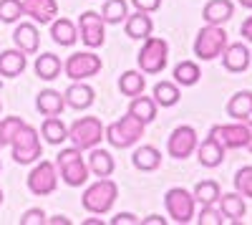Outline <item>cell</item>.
<instances>
[{
	"instance_id": "cell-20",
	"label": "cell",
	"mask_w": 252,
	"mask_h": 225,
	"mask_svg": "<svg viewBox=\"0 0 252 225\" xmlns=\"http://www.w3.org/2000/svg\"><path fill=\"white\" fill-rule=\"evenodd\" d=\"M28 69V58L20 48H8V51H0V76L5 78H18Z\"/></svg>"
},
{
	"instance_id": "cell-34",
	"label": "cell",
	"mask_w": 252,
	"mask_h": 225,
	"mask_svg": "<svg viewBox=\"0 0 252 225\" xmlns=\"http://www.w3.org/2000/svg\"><path fill=\"white\" fill-rule=\"evenodd\" d=\"M199 78H202V71H199L197 61H182V64L174 66V84L177 86H194V84H199Z\"/></svg>"
},
{
	"instance_id": "cell-38",
	"label": "cell",
	"mask_w": 252,
	"mask_h": 225,
	"mask_svg": "<svg viewBox=\"0 0 252 225\" xmlns=\"http://www.w3.org/2000/svg\"><path fill=\"white\" fill-rule=\"evenodd\" d=\"M194 218H197L199 225H222L224 223L220 208H215V205H202V210L194 213Z\"/></svg>"
},
{
	"instance_id": "cell-16",
	"label": "cell",
	"mask_w": 252,
	"mask_h": 225,
	"mask_svg": "<svg viewBox=\"0 0 252 225\" xmlns=\"http://www.w3.org/2000/svg\"><path fill=\"white\" fill-rule=\"evenodd\" d=\"M20 3H23V15H31L33 23L48 26L53 18H58L56 0H20Z\"/></svg>"
},
{
	"instance_id": "cell-26",
	"label": "cell",
	"mask_w": 252,
	"mask_h": 225,
	"mask_svg": "<svg viewBox=\"0 0 252 225\" xmlns=\"http://www.w3.org/2000/svg\"><path fill=\"white\" fill-rule=\"evenodd\" d=\"M89 152H91V154H89V159H86L89 172H91V175H96V177H111V175H114V170H116V162H114L111 152L98 150V147H94V150H89Z\"/></svg>"
},
{
	"instance_id": "cell-1",
	"label": "cell",
	"mask_w": 252,
	"mask_h": 225,
	"mask_svg": "<svg viewBox=\"0 0 252 225\" xmlns=\"http://www.w3.org/2000/svg\"><path fill=\"white\" fill-rule=\"evenodd\" d=\"M119 197V185L111 180V177H98L94 185H89L81 195V202H83V210L91 213V215H106L111 213L114 202Z\"/></svg>"
},
{
	"instance_id": "cell-33",
	"label": "cell",
	"mask_w": 252,
	"mask_h": 225,
	"mask_svg": "<svg viewBox=\"0 0 252 225\" xmlns=\"http://www.w3.org/2000/svg\"><path fill=\"white\" fill-rule=\"evenodd\" d=\"M98 15L103 18L106 26H121L126 20V15H129V3L126 0H106Z\"/></svg>"
},
{
	"instance_id": "cell-14",
	"label": "cell",
	"mask_w": 252,
	"mask_h": 225,
	"mask_svg": "<svg viewBox=\"0 0 252 225\" xmlns=\"http://www.w3.org/2000/svg\"><path fill=\"white\" fill-rule=\"evenodd\" d=\"M220 58H222V66L229 74H245L252 64V53L247 51L245 43H227Z\"/></svg>"
},
{
	"instance_id": "cell-5",
	"label": "cell",
	"mask_w": 252,
	"mask_h": 225,
	"mask_svg": "<svg viewBox=\"0 0 252 225\" xmlns=\"http://www.w3.org/2000/svg\"><path fill=\"white\" fill-rule=\"evenodd\" d=\"M13 150V159L18 162V165H33V162H38L40 157H43V145H40V134L35 127L31 124H23L15 137L10 139V145Z\"/></svg>"
},
{
	"instance_id": "cell-44",
	"label": "cell",
	"mask_w": 252,
	"mask_h": 225,
	"mask_svg": "<svg viewBox=\"0 0 252 225\" xmlns=\"http://www.w3.org/2000/svg\"><path fill=\"white\" fill-rule=\"evenodd\" d=\"M139 225H166V218H161V215H149V218H141Z\"/></svg>"
},
{
	"instance_id": "cell-15",
	"label": "cell",
	"mask_w": 252,
	"mask_h": 225,
	"mask_svg": "<svg viewBox=\"0 0 252 225\" xmlns=\"http://www.w3.org/2000/svg\"><path fill=\"white\" fill-rule=\"evenodd\" d=\"M197 162L202 167H207V170H215V167H220L222 162H224V154H227V150L220 145V142L209 134L207 139H202V142H197Z\"/></svg>"
},
{
	"instance_id": "cell-39",
	"label": "cell",
	"mask_w": 252,
	"mask_h": 225,
	"mask_svg": "<svg viewBox=\"0 0 252 225\" xmlns=\"http://www.w3.org/2000/svg\"><path fill=\"white\" fill-rule=\"evenodd\" d=\"M26 121L20 119V116H5V119H0V129H3V134H5V139H8V145H10V139L15 137V132L23 127Z\"/></svg>"
},
{
	"instance_id": "cell-21",
	"label": "cell",
	"mask_w": 252,
	"mask_h": 225,
	"mask_svg": "<svg viewBox=\"0 0 252 225\" xmlns=\"http://www.w3.org/2000/svg\"><path fill=\"white\" fill-rule=\"evenodd\" d=\"M220 213L227 223H242V218L247 215V202L240 192H227L220 195Z\"/></svg>"
},
{
	"instance_id": "cell-12",
	"label": "cell",
	"mask_w": 252,
	"mask_h": 225,
	"mask_svg": "<svg viewBox=\"0 0 252 225\" xmlns=\"http://www.w3.org/2000/svg\"><path fill=\"white\" fill-rule=\"evenodd\" d=\"M28 190L35 195V197H46V195H53L56 188H58V170L53 162L48 159H40L38 165L28 172Z\"/></svg>"
},
{
	"instance_id": "cell-41",
	"label": "cell",
	"mask_w": 252,
	"mask_h": 225,
	"mask_svg": "<svg viewBox=\"0 0 252 225\" xmlns=\"http://www.w3.org/2000/svg\"><path fill=\"white\" fill-rule=\"evenodd\" d=\"M131 5L136 8V10H141V13H157L159 8H161V0H131Z\"/></svg>"
},
{
	"instance_id": "cell-2",
	"label": "cell",
	"mask_w": 252,
	"mask_h": 225,
	"mask_svg": "<svg viewBox=\"0 0 252 225\" xmlns=\"http://www.w3.org/2000/svg\"><path fill=\"white\" fill-rule=\"evenodd\" d=\"M56 170H58V177L66 182L68 188H81L89 182V165L86 159L81 157V150L78 147H68V150H61L56 154Z\"/></svg>"
},
{
	"instance_id": "cell-35",
	"label": "cell",
	"mask_w": 252,
	"mask_h": 225,
	"mask_svg": "<svg viewBox=\"0 0 252 225\" xmlns=\"http://www.w3.org/2000/svg\"><path fill=\"white\" fill-rule=\"evenodd\" d=\"M144 86H146L144 74H141V71H134V69H131V71H124L121 78H119V91H121L124 96H129V99L144 94Z\"/></svg>"
},
{
	"instance_id": "cell-30",
	"label": "cell",
	"mask_w": 252,
	"mask_h": 225,
	"mask_svg": "<svg viewBox=\"0 0 252 225\" xmlns=\"http://www.w3.org/2000/svg\"><path fill=\"white\" fill-rule=\"evenodd\" d=\"M152 99L157 101V107L169 109V107H177V104H179L182 94H179V86L174 84V81H159V84L154 86Z\"/></svg>"
},
{
	"instance_id": "cell-43",
	"label": "cell",
	"mask_w": 252,
	"mask_h": 225,
	"mask_svg": "<svg viewBox=\"0 0 252 225\" xmlns=\"http://www.w3.org/2000/svg\"><path fill=\"white\" fill-rule=\"evenodd\" d=\"M240 33H242V38L245 40H250V43H252V15L245 20V23L240 26Z\"/></svg>"
},
{
	"instance_id": "cell-49",
	"label": "cell",
	"mask_w": 252,
	"mask_h": 225,
	"mask_svg": "<svg viewBox=\"0 0 252 225\" xmlns=\"http://www.w3.org/2000/svg\"><path fill=\"white\" fill-rule=\"evenodd\" d=\"M3 200H5V195H3V190H0V205H3Z\"/></svg>"
},
{
	"instance_id": "cell-4",
	"label": "cell",
	"mask_w": 252,
	"mask_h": 225,
	"mask_svg": "<svg viewBox=\"0 0 252 225\" xmlns=\"http://www.w3.org/2000/svg\"><path fill=\"white\" fill-rule=\"evenodd\" d=\"M166 61H169V43L164 38H157V36L144 38L141 51L136 56L139 71L144 76H157L166 69Z\"/></svg>"
},
{
	"instance_id": "cell-40",
	"label": "cell",
	"mask_w": 252,
	"mask_h": 225,
	"mask_svg": "<svg viewBox=\"0 0 252 225\" xmlns=\"http://www.w3.org/2000/svg\"><path fill=\"white\" fill-rule=\"evenodd\" d=\"M46 223V213L43 208H31L23 213V218H20V225H43Z\"/></svg>"
},
{
	"instance_id": "cell-27",
	"label": "cell",
	"mask_w": 252,
	"mask_h": 225,
	"mask_svg": "<svg viewBox=\"0 0 252 225\" xmlns=\"http://www.w3.org/2000/svg\"><path fill=\"white\" fill-rule=\"evenodd\" d=\"M33 69H35V76H38V78H43V81H53V78H58V76H61L63 64H61V58H58L56 53H40V56L35 58Z\"/></svg>"
},
{
	"instance_id": "cell-28",
	"label": "cell",
	"mask_w": 252,
	"mask_h": 225,
	"mask_svg": "<svg viewBox=\"0 0 252 225\" xmlns=\"http://www.w3.org/2000/svg\"><path fill=\"white\" fill-rule=\"evenodd\" d=\"M40 137H43L48 145L58 147V145H63V142L68 139V127L63 124L61 116H46L43 127H40Z\"/></svg>"
},
{
	"instance_id": "cell-36",
	"label": "cell",
	"mask_w": 252,
	"mask_h": 225,
	"mask_svg": "<svg viewBox=\"0 0 252 225\" xmlns=\"http://www.w3.org/2000/svg\"><path fill=\"white\" fill-rule=\"evenodd\" d=\"M23 18V3L20 0H0V23H18Z\"/></svg>"
},
{
	"instance_id": "cell-8",
	"label": "cell",
	"mask_w": 252,
	"mask_h": 225,
	"mask_svg": "<svg viewBox=\"0 0 252 225\" xmlns=\"http://www.w3.org/2000/svg\"><path fill=\"white\" fill-rule=\"evenodd\" d=\"M227 46V33L222 26H204L194 38V56L199 61H215Z\"/></svg>"
},
{
	"instance_id": "cell-31",
	"label": "cell",
	"mask_w": 252,
	"mask_h": 225,
	"mask_svg": "<svg viewBox=\"0 0 252 225\" xmlns=\"http://www.w3.org/2000/svg\"><path fill=\"white\" fill-rule=\"evenodd\" d=\"M220 195H222V188L217 180H199L192 190V197L199 205H217Z\"/></svg>"
},
{
	"instance_id": "cell-10",
	"label": "cell",
	"mask_w": 252,
	"mask_h": 225,
	"mask_svg": "<svg viewBox=\"0 0 252 225\" xmlns=\"http://www.w3.org/2000/svg\"><path fill=\"white\" fill-rule=\"evenodd\" d=\"M164 208L169 213V218L179 225H187L194 220V210H197V202L192 197V192H187L184 188H172L166 190L164 195Z\"/></svg>"
},
{
	"instance_id": "cell-37",
	"label": "cell",
	"mask_w": 252,
	"mask_h": 225,
	"mask_svg": "<svg viewBox=\"0 0 252 225\" xmlns=\"http://www.w3.org/2000/svg\"><path fill=\"white\" fill-rule=\"evenodd\" d=\"M235 192H240L242 197H252V165L237 170V175H235Z\"/></svg>"
},
{
	"instance_id": "cell-45",
	"label": "cell",
	"mask_w": 252,
	"mask_h": 225,
	"mask_svg": "<svg viewBox=\"0 0 252 225\" xmlns=\"http://www.w3.org/2000/svg\"><path fill=\"white\" fill-rule=\"evenodd\" d=\"M48 225H71V220L66 215H53V218H46Z\"/></svg>"
},
{
	"instance_id": "cell-18",
	"label": "cell",
	"mask_w": 252,
	"mask_h": 225,
	"mask_svg": "<svg viewBox=\"0 0 252 225\" xmlns=\"http://www.w3.org/2000/svg\"><path fill=\"white\" fill-rule=\"evenodd\" d=\"M13 43H15V48H20L26 56L38 53V48H40L38 26L35 23H18L15 31H13Z\"/></svg>"
},
{
	"instance_id": "cell-3",
	"label": "cell",
	"mask_w": 252,
	"mask_h": 225,
	"mask_svg": "<svg viewBox=\"0 0 252 225\" xmlns=\"http://www.w3.org/2000/svg\"><path fill=\"white\" fill-rule=\"evenodd\" d=\"M144 129H146L144 121H139L136 116H131L129 112H126V116L116 119L109 127H103V139L116 150H129L144 137Z\"/></svg>"
},
{
	"instance_id": "cell-19",
	"label": "cell",
	"mask_w": 252,
	"mask_h": 225,
	"mask_svg": "<svg viewBox=\"0 0 252 225\" xmlns=\"http://www.w3.org/2000/svg\"><path fill=\"white\" fill-rule=\"evenodd\" d=\"M124 31H126V36L134 38V40H144V38L152 36L154 20H152L149 13H141V10L129 13V15H126V20H124Z\"/></svg>"
},
{
	"instance_id": "cell-48",
	"label": "cell",
	"mask_w": 252,
	"mask_h": 225,
	"mask_svg": "<svg viewBox=\"0 0 252 225\" xmlns=\"http://www.w3.org/2000/svg\"><path fill=\"white\" fill-rule=\"evenodd\" d=\"M237 3H240L242 8H250V10H252V0H237Z\"/></svg>"
},
{
	"instance_id": "cell-9",
	"label": "cell",
	"mask_w": 252,
	"mask_h": 225,
	"mask_svg": "<svg viewBox=\"0 0 252 225\" xmlns=\"http://www.w3.org/2000/svg\"><path fill=\"white\" fill-rule=\"evenodd\" d=\"M103 69V61L101 56H96L91 48L89 51H76L66 58L63 64V74H66L71 81H86L91 76H96Z\"/></svg>"
},
{
	"instance_id": "cell-7",
	"label": "cell",
	"mask_w": 252,
	"mask_h": 225,
	"mask_svg": "<svg viewBox=\"0 0 252 225\" xmlns=\"http://www.w3.org/2000/svg\"><path fill=\"white\" fill-rule=\"evenodd\" d=\"M68 139L73 142V147L83 150H94L98 147V142L103 139V124L96 116H81L68 127Z\"/></svg>"
},
{
	"instance_id": "cell-6",
	"label": "cell",
	"mask_w": 252,
	"mask_h": 225,
	"mask_svg": "<svg viewBox=\"0 0 252 225\" xmlns=\"http://www.w3.org/2000/svg\"><path fill=\"white\" fill-rule=\"evenodd\" d=\"M212 134L224 150H247L252 154V119L235 121V124H217Z\"/></svg>"
},
{
	"instance_id": "cell-24",
	"label": "cell",
	"mask_w": 252,
	"mask_h": 225,
	"mask_svg": "<svg viewBox=\"0 0 252 225\" xmlns=\"http://www.w3.org/2000/svg\"><path fill=\"white\" fill-rule=\"evenodd\" d=\"M35 109L43 116H61L63 109H66V99L56 89H43L35 96Z\"/></svg>"
},
{
	"instance_id": "cell-47",
	"label": "cell",
	"mask_w": 252,
	"mask_h": 225,
	"mask_svg": "<svg viewBox=\"0 0 252 225\" xmlns=\"http://www.w3.org/2000/svg\"><path fill=\"white\" fill-rule=\"evenodd\" d=\"M3 147H8V139H5V134H3V129H0V150Z\"/></svg>"
},
{
	"instance_id": "cell-42",
	"label": "cell",
	"mask_w": 252,
	"mask_h": 225,
	"mask_svg": "<svg viewBox=\"0 0 252 225\" xmlns=\"http://www.w3.org/2000/svg\"><path fill=\"white\" fill-rule=\"evenodd\" d=\"M141 218H136L134 213H119L116 218H111V225H139Z\"/></svg>"
},
{
	"instance_id": "cell-25",
	"label": "cell",
	"mask_w": 252,
	"mask_h": 225,
	"mask_svg": "<svg viewBox=\"0 0 252 225\" xmlns=\"http://www.w3.org/2000/svg\"><path fill=\"white\" fill-rule=\"evenodd\" d=\"M131 165L139 170V172H154L159 170L161 165V152L154 147V145H141L134 150L131 154Z\"/></svg>"
},
{
	"instance_id": "cell-50",
	"label": "cell",
	"mask_w": 252,
	"mask_h": 225,
	"mask_svg": "<svg viewBox=\"0 0 252 225\" xmlns=\"http://www.w3.org/2000/svg\"><path fill=\"white\" fill-rule=\"evenodd\" d=\"M0 170H3V162H0Z\"/></svg>"
},
{
	"instance_id": "cell-13",
	"label": "cell",
	"mask_w": 252,
	"mask_h": 225,
	"mask_svg": "<svg viewBox=\"0 0 252 225\" xmlns=\"http://www.w3.org/2000/svg\"><path fill=\"white\" fill-rule=\"evenodd\" d=\"M197 142H199L197 129L189 127V124H182L169 134V139H166V152H169V157H174V159H187L189 154H194Z\"/></svg>"
},
{
	"instance_id": "cell-11",
	"label": "cell",
	"mask_w": 252,
	"mask_h": 225,
	"mask_svg": "<svg viewBox=\"0 0 252 225\" xmlns=\"http://www.w3.org/2000/svg\"><path fill=\"white\" fill-rule=\"evenodd\" d=\"M78 38H81V43L96 51L101 48L103 43H106V23H103V18L96 13V10H86V13H81L78 18Z\"/></svg>"
},
{
	"instance_id": "cell-17",
	"label": "cell",
	"mask_w": 252,
	"mask_h": 225,
	"mask_svg": "<svg viewBox=\"0 0 252 225\" xmlns=\"http://www.w3.org/2000/svg\"><path fill=\"white\" fill-rule=\"evenodd\" d=\"M63 99H66V107L76 109V112H83L94 104L96 99V91L86 84V81H73V84L63 91Z\"/></svg>"
},
{
	"instance_id": "cell-32",
	"label": "cell",
	"mask_w": 252,
	"mask_h": 225,
	"mask_svg": "<svg viewBox=\"0 0 252 225\" xmlns=\"http://www.w3.org/2000/svg\"><path fill=\"white\" fill-rule=\"evenodd\" d=\"M227 114L235 121H245L252 116V91H237L227 104Z\"/></svg>"
},
{
	"instance_id": "cell-22",
	"label": "cell",
	"mask_w": 252,
	"mask_h": 225,
	"mask_svg": "<svg viewBox=\"0 0 252 225\" xmlns=\"http://www.w3.org/2000/svg\"><path fill=\"white\" fill-rule=\"evenodd\" d=\"M235 15V3L232 0H209L202 10V18L207 26H222Z\"/></svg>"
},
{
	"instance_id": "cell-52",
	"label": "cell",
	"mask_w": 252,
	"mask_h": 225,
	"mask_svg": "<svg viewBox=\"0 0 252 225\" xmlns=\"http://www.w3.org/2000/svg\"><path fill=\"white\" fill-rule=\"evenodd\" d=\"M250 119H252V116H250Z\"/></svg>"
},
{
	"instance_id": "cell-51",
	"label": "cell",
	"mask_w": 252,
	"mask_h": 225,
	"mask_svg": "<svg viewBox=\"0 0 252 225\" xmlns=\"http://www.w3.org/2000/svg\"><path fill=\"white\" fill-rule=\"evenodd\" d=\"M0 112H3V104H0Z\"/></svg>"
},
{
	"instance_id": "cell-29",
	"label": "cell",
	"mask_w": 252,
	"mask_h": 225,
	"mask_svg": "<svg viewBox=\"0 0 252 225\" xmlns=\"http://www.w3.org/2000/svg\"><path fill=\"white\" fill-rule=\"evenodd\" d=\"M157 109H159L157 101H154L152 96H144V94L134 96L131 104H129V114L136 116L139 121H144V124H149V121L157 119Z\"/></svg>"
},
{
	"instance_id": "cell-46",
	"label": "cell",
	"mask_w": 252,
	"mask_h": 225,
	"mask_svg": "<svg viewBox=\"0 0 252 225\" xmlns=\"http://www.w3.org/2000/svg\"><path fill=\"white\" fill-rule=\"evenodd\" d=\"M83 225H103L101 218H89V220H83Z\"/></svg>"
},
{
	"instance_id": "cell-23",
	"label": "cell",
	"mask_w": 252,
	"mask_h": 225,
	"mask_svg": "<svg viewBox=\"0 0 252 225\" xmlns=\"http://www.w3.org/2000/svg\"><path fill=\"white\" fill-rule=\"evenodd\" d=\"M51 38H53V43H58L63 48H71L78 40V28L68 18H53L51 20Z\"/></svg>"
}]
</instances>
